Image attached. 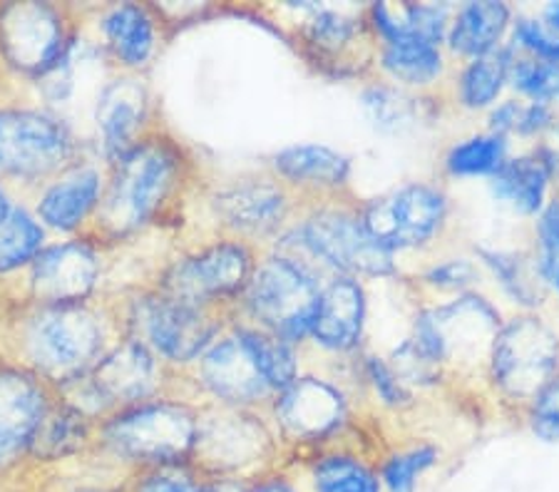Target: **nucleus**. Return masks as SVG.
<instances>
[{"label":"nucleus","mask_w":559,"mask_h":492,"mask_svg":"<svg viewBox=\"0 0 559 492\" xmlns=\"http://www.w3.org/2000/svg\"><path fill=\"white\" fill-rule=\"evenodd\" d=\"M212 209L234 239L249 241L282 235L299 214L301 202L274 175L241 177L212 194Z\"/></svg>","instance_id":"15"},{"label":"nucleus","mask_w":559,"mask_h":492,"mask_svg":"<svg viewBox=\"0 0 559 492\" xmlns=\"http://www.w3.org/2000/svg\"><path fill=\"white\" fill-rule=\"evenodd\" d=\"M555 182L543 155L532 147L518 157H508L498 172L490 177V192L504 207L522 217H539L547 207L549 184Z\"/></svg>","instance_id":"26"},{"label":"nucleus","mask_w":559,"mask_h":492,"mask_svg":"<svg viewBox=\"0 0 559 492\" xmlns=\"http://www.w3.org/2000/svg\"><path fill=\"white\" fill-rule=\"evenodd\" d=\"M350 157L326 145H292L272 157V175L301 204L348 196Z\"/></svg>","instance_id":"21"},{"label":"nucleus","mask_w":559,"mask_h":492,"mask_svg":"<svg viewBox=\"0 0 559 492\" xmlns=\"http://www.w3.org/2000/svg\"><path fill=\"white\" fill-rule=\"evenodd\" d=\"M103 344V324L83 303L43 307L25 331V348L35 369L43 379L66 386L95 369Z\"/></svg>","instance_id":"7"},{"label":"nucleus","mask_w":559,"mask_h":492,"mask_svg":"<svg viewBox=\"0 0 559 492\" xmlns=\"http://www.w3.org/2000/svg\"><path fill=\"white\" fill-rule=\"evenodd\" d=\"M510 58L512 48L504 43L500 50L490 52V56L463 62V68L455 75V103L473 112L492 110L504 85H508Z\"/></svg>","instance_id":"31"},{"label":"nucleus","mask_w":559,"mask_h":492,"mask_svg":"<svg viewBox=\"0 0 559 492\" xmlns=\"http://www.w3.org/2000/svg\"><path fill=\"white\" fill-rule=\"evenodd\" d=\"M87 441V416L72 408L70 403L50 406L48 416L35 433L31 453L40 460H60L78 453Z\"/></svg>","instance_id":"35"},{"label":"nucleus","mask_w":559,"mask_h":492,"mask_svg":"<svg viewBox=\"0 0 559 492\" xmlns=\"http://www.w3.org/2000/svg\"><path fill=\"white\" fill-rule=\"evenodd\" d=\"M45 231L35 217L25 209H13L8 221L0 227V274L15 272L35 262L40 254Z\"/></svg>","instance_id":"39"},{"label":"nucleus","mask_w":559,"mask_h":492,"mask_svg":"<svg viewBox=\"0 0 559 492\" xmlns=\"http://www.w3.org/2000/svg\"><path fill=\"white\" fill-rule=\"evenodd\" d=\"M543 17H545V25H547V28L559 35V3H549V5H545Z\"/></svg>","instance_id":"46"},{"label":"nucleus","mask_w":559,"mask_h":492,"mask_svg":"<svg viewBox=\"0 0 559 492\" xmlns=\"http://www.w3.org/2000/svg\"><path fill=\"white\" fill-rule=\"evenodd\" d=\"M189 159L179 142L147 134L138 147L115 163L97 207V224L112 237H124L157 219L179 194Z\"/></svg>","instance_id":"2"},{"label":"nucleus","mask_w":559,"mask_h":492,"mask_svg":"<svg viewBox=\"0 0 559 492\" xmlns=\"http://www.w3.org/2000/svg\"><path fill=\"white\" fill-rule=\"evenodd\" d=\"M360 221L391 254L418 252L440 239L448 224L450 202L443 187L408 182L358 204Z\"/></svg>","instance_id":"8"},{"label":"nucleus","mask_w":559,"mask_h":492,"mask_svg":"<svg viewBox=\"0 0 559 492\" xmlns=\"http://www.w3.org/2000/svg\"><path fill=\"white\" fill-rule=\"evenodd\" d=\"M510 140L495 132L473 134L448 149L443 167L450 177H492L508 163Z\"/></svg>","instance_id":"36"},{"label":"nucleus","mask_w":559,"mask_h":492,"mask_svg":"<svg viewBox=\"0 0 559 492\" xmlns=\"http://www.w3.org/2000/svg\"><path fill=\"white\" fill-rule=\"evenodd\" d=\"M512 28V8L508 3H463L453 11L445 45L460 60L485 58L500 50Z\"/></svg>","instance_id":"25"},{"label":"nucleus","mask_w":559,"mask_h":492,"mask_svg":"<svg viewBox=\"0 0 559 492\" xmlns=\"http://www.w3.org/2000/svg\"><path fill=\"white\" fill-rule=\"evenodd\" d=\"M197 425L200 413L187 403L144 400L107 420L103 437L117 458L150 470L192 460Z\"/></svg>","instance_id":"6"},{"label":"nucleus","mask_w":559,"mask_h":492,"mask_svg":"<svg viewBox=\"0 0 559 492\" xmlns=\"http://www.w3.org/2000/svg\"><path fill=\"white\" fill-rule=\"evenodd\" d=\"M75 155L68 124L35 110H0V175L38 179L62 172Z\"/></svg>","instance_id":"14"},{"label":"nucleus","mask_w":559,"mask_h":492,"mask_svg":"<svg viewBox=\"0 0 559 492\" xmlns=\"http://www.w3.org/2000/svg\"><path fill=\"white\" fill-rule=\"evenodd\" d=\"M480 256V264L490 268V274L498 279L500 289L518 303L520 309L535 311L545 299V279L535 266V256L527 259L518 252H504V249H475Z\"/></svg>","instance_id":"32"},{"label":"nucleus","mask_w":559,"mask_h":492,"mask_svg":"<svg viewBox=\"0 0 559 492\" xmlns=\"http://www.w3.org/2000/svg\"><path fill=\"white\" fill-rule=\"evenodd\" d=\"M276 435L241 408H224L212 418L200 416L197 443L189 465L210 478H264L266 463L272 460Z\"/></svg>","instance_id":"9"},{"label":"nucleus","mask_w":559,"mask_h":492,"mask_svg":"<svg viewBox=\"0 0 559 492\" xmlns=\"http://www.w3.org/2000/svg\"><path fill=\"white\" fill-rule=\"evenodd\" d=\"M257 262V252L249 241L234 237L212 241L200 252L187 254L169 266L157 291L194 307L219 309L224 301L245 293Z\"/></svg>","instance_id":"10"},{"label":"nucleus","mask_w":559,"mask_h":492,"mask_svg":"<svg viewBox=\"0 0 559 492\" xmlns=\"http://www.w3.org/2000/svg\"><path fill=\"white\" fill-rule=\"evenodd\" d=\"M311 492H383V485L378 465L329 445L311 460Z\"/></svg>","instance_id":"30"},{"label":"nucleus","mask_w":559,"mask_h":492,"mask_svg":"<svg viewBox=\"0 0 559 492\" xmlns=\"http://www.w3.org/2000/svg\"><path fill=\"white\" fill-rule=\"evenodd\" d=\"M368 316L366 286L354 276H331L321 286L309 341L331 356H350L364 341Z\"/></svg>","instance_id":"20"},{"label":"nucleus","mask_w":559,"mask_h":492,"mask_svg":"<svg viewBox=\"0 0 559 492\" xmlns=\"http://www.w3.org/2000/svg\"><path fill=\"white\" fill-rule=\"evenodd\" d=\"M222 331L219 309L194 307L155 291L132 309V338L167 363H194Z\"/></svg>","instance_id":"11"},{"label":"nucleus","mask_w":559,"mask_h":492,"mask_svg":"<svg viewBox=\"0 0 559 492\" xmlns=\"http://www.w3.org/2000/svg\"><path fill=\"white\" fill-rule=\"evenodd\" d=\"M508 45L515 52H520V56L557 62L559 65V35L549 31L543 21H537V17H512Z\"/></svg>","instance_id":"41"},{"label":"nucleus","mask_w":559,"mask_h":492,"mask_svg":"<svg viewBox=\"0 0 559 492\" xmlns=\"http://www.w3.org/2000/svg\"><path fill=\"white\" fill-rule=\"evenodd\" d=\"M100 264L93 247L83 241H66L45 249L33 262L31 289L43 307H68L83 303L95 289Z\"/></svg>","instance_id":"22"},{"label":"nucleus","mask_w":559,"mask_h":492,"mask_svg":"<svg viewBox=\"0 0 559 492\" xmlns=\"http://www.w3.org/2000/svg\"><path fill=\"white\" fill-rule=\"evenodd\" d=\"M455 8L445 3H371L366 21L378 45L423 43L440 48L448 38L450 17Z\"/></svg>","instance_id":"24"},{"label":"nucleus","mask_w":559,"mask_h":492,"mask_svg":"<svg viewBox=\"0 0 559 492\" xmlns=\"http://www.w3.org/2000/svg\"><path fill=\"white\" fill-rule=\"evenodd\" d=\"M440 460L436 443H413L388 453L378 463V478L385 492H416L418 480L432 470Z\"/></svg>","instance_id":"37"},{"label":"nucleus","mask_w":559,"mask_h":492,"mask_svg":"<svg viewBox=\"0 0 559 492\" xmlns=\"http://www.w3.org/2000/svg\"><path fill=\"white\" fill-rule=\"evenodd\" d=\"M480 281V272L471 259H445L428 266L420 274V284L436 293H465L473 291V286Z\"/></svg>","instance_id":"42"},{"label":"nucleus","mask_w":559,"mask_h":492,"mask_svg":"<svg viewBox=\"0 0 559 492\" xmlns=\"http://www.w3.org/2000/svg\"><path fill=\"white\" fill-rule=\"evenodd\" d=\"M490 388L498 400L512 408H525L559 379V336L543 316L522 311L495 336L488 365Z\"/></svg>","instance_id":"4"},{"label":"nucleus","mask_w":559,"mask_h":492,"mask_svg":"<svg viewBox=\"0 0 559 492\" xmlns=\"http://www.w3.org/2000/svg\"><path fill=\"white\" fill-rule=\"evenodd\" d=\"M525 418L530 431L539 441L557 443L559 441V379H555L539 396L525 408Z\"/></svg>","instance_id":"44"},{"label":"nucleus","mask_w":559,"mask_h":492,"mask_svg":"<svg viewBox=\"0 0 559 492\" xmlns=\"http://www.w3.org/2000/svg\"><path fill=\"white\" fill-rule=\"evenodd\" d=\"M249 492H301L299 485L284 478H259Z\"/></svg>","instance_id":"45"},{"label":"nucleus","mask_w":559,"mask_h":492,"mask_svg":"<svg viewBox=\"0 0 559 492\" xmlns=\"http://www.w3.org/2000/svg\"><path fill=\"white\" fill-rule=\"evenodd\" d=\"M376 65L388 83L411 89V93H428L448 77L443 50L423 43L378 45Z\"/></svg>","instance_id":"28"},{"label":"nucleus","mask_w":559,"mask_h":492,"mask_svg":"<svg viewBox=\"0 0 559 492\" xmlns=\"http://www.w3.org/2000/svg\"><path fill=\"white\" fill-rule=\"evenodd\" d=\"M269 406L276 433L292 445L323 451L350 423L346 391L321 375H299L292 386L276 393Z\"/></svg>","instance_id":"13"},{"label":"nucleus","mask_w":559,"mask_h":492,"mask_svg":"<svg viewBox=\"0 0 559 492\" xmlns=\"http://www.w3.org/2000/svg\"><path fill=\"white\" fill-rule=\"evenodd\" d=\"M103 177L93 167H78L62 175L40 196L38 214L48 227L75 231L90 214L100 207Z\"/></svg>","instance_id":"27"},{"label":"nucleus","mask_w":559,"mask_h":492,"mask_svg":"<svg viewBox=\"0 0 559 492\" xmlns=\"http://www.w3.org/2000/svg\"><path fill=\"white\" fill-rule=\"evenodd\" d=\"M500 326L498 307L477 291H465L418 309L408 338L445 373L471 371L488 365Z\"/></svg>","instance_id":"3"},{"label":"nucleus","mask_w":559,"mask_h":492,"mask_svg":"<svg viewBox=\"0 0 559 492\" xmlns=\"http://www.w3.org/2000/svg\"><path fill=\"white\" fill-rule=\"evenodd\" d=\"M360 107L378 132L401 134L416 128L423 115L420 95L388 80H376L360 89Z\"/></svg>","instance_id":"33"},{"label":"nucleus","mask_w":559,"mask_h":492,"mask_svg":"<svg viewBox=\"0 0 559 492\" xmlns=\"http://www.w3.org/2000/svg\"><path fill=\"white\" fill-rule=\"evenodd\" d=\"M50 396L40 375L0 369V470L31 453L40 423L50 410Z\"/></svg>","instance_id":"19"},{"label":"nucleus","mask_w":559,"mask_h":492,"mask_svg":"<svg viewBox=\"0 0 559 492\" xmlns=\"http://www.w3.org/2000/svg\"><path fill=\"white\" fill-rule=\"evenodd\" d=\"M299 43L309 62L333 77L366 75L378 56V43L366 11L331 5H299Z\"/></svg>","instance_id":"12"},{"label":"nucleus","mask_w":559,"mask_h":492,"mask_svg":"<svg viewBox=\"0 0 559 492\" xmlns=\"http://www.w3.org/2000/svg\"><path fill=\"white\" fill-rule=\"evenodd\" d=\"M202 472L189 463L142 470L130 492H200Z\"/></svg>","instance_id":"43"},{"label":"nucleus","mask_w":559,"mask_h":492,"mask_svg":"<svg viewBox=\"0 0 559 492\" xmlns=\"http://www.w3.org/2000/svg\"><path fill=\"white\" fill-rule=\"evenodd\" d=\"M0 50L25 73L45 75L68 52L66 23L48 3H13L0 11Z\"/></svg>","instance_id":"17"},{"label":"nucleus","mask_w":559,"mask_h":492,"mask_svg":"<svg viewBox=\"0 0 559 492\" xmlns=\"http://www.w3.org/2000/svg\"><path fill=\"white\" fill-rule=\"evenodd\" d=\"M272 252L292 256L323 279H388L395 274V254L368 235L358 202L348 196L301 204L294 221L274 239Z\"/></svg>","instance_id":"1"},{"label":"nucleus","mask_w":559,"mask_h":492,"mask_svg":"<svg viewBox=\"0 0 559 492\" xmlns=\"http://www.w3.org/2000/svg\"><path fill=\"white\" fill-rule=\"evenodd\" d=\"M552 286H555L557 293H559V268H557V274H555V279H552Z\"/></svg>","instance_id":"48"},{"label":"nucleus","mask_w":559,"mask_h":492,"mask_svg":"<svg viewBox=\"0 0 559 492\" xmlns=\"http://www.w3.org/2000/svg\"><path fill=\"white\" fill-rule=\"evenodd\" d=\"M360 375H364L366 386L371 388L373 398L381 403L385 410L403 413V410L416 406V393H413L399 379V375H395V371L388 365L385 358L376 353L360 356Z\"/></svg>","instance_id":"40"},{"label":"nucleus","mask_w":559,"mask_h":492,"mask_svg":"<svg viewBox=\"0 0 559 492\" xmlns=\"http://www.w3.org/2000/svg\"><path fill=\"white\" fill-rule=\"evenodd\" d=\"M100 28L117 60L124 62L128 68L147 65L157 45L155 17L147 8L134 3L115 5L103 17Z\"/></svg>","instance_id":"29"},{"label":"nucleus","mask_w":559,"mask_h":492,"mask_svg":"<svg viewBox=\"0 0 559 492\" xmlns=\"http://www.w3.org/2000/svg\"><path fill=\"white\" fill-rule=\"evenodd\" d=\"M11 212H13L11 200H8V194L0 190V227H3V224L8 221V217H11Z\"/></svg>","instance_id":"47"},{"label":"nucleus","mask_w":559,"mask_h":492,"mask_svg":"<svg viewBox=\"0 0 559 492\" xmlns=\"http://www.w3.org/2000/svg\"><path fill=\"white\" fill-rule=\"evenodd\" d=\"M508 85L527 103L547 105L557 112L559 107V65L535 60L512 50L508 68Z\"/></svg>","instance_id":"38"},{"label":"nucleus","mask_w":559,"mask_h":492,"mask_svg":"<svg viewBox=\"0 0 559 492\" xmlns=\"http://www.w3.org/2000/svg\"><path fill=\"white\" fill-rule=\"evenodd\" d=\"M68 386L80 388L85 398L93 400L95 413L107 408L124 410L155 396L159 386V358L138 338H128L112 353L103 356L93 371Z\"/></svg>","instance_id":"16"},{"label":"nucleus","mask_w":559,"mask_h":492,"mask_svg":"<svg viewBox=\"0 0 559 492\" xmlns=\"http://www.w3.org/2000/svg\"><path fill=\"white\" fill-rule=\"evenodd\" d=\"M326 281L296 259L269 252L257 262L239 297L241 309L251 319V326L264 328L292 346H301L309 341L316 303Z\"/></svg>","instance_id":"5"},{"label":"nucleus","mask_w":559,"mask_h":492,"mask_svg":"<svg viewBox=\"0 0 559 492\" xmlns=\"http://www.w3.org/2000/svg\"><path fill=\"white\" fill-rule=\"evenodd\" d=\"M197 375L204 391H210L224 408L249 410L274 400V391L266 386L264 375L259 373L254 358L237 331L216 338L206 348L197 363Z\"/></svg>","instance_id":"18"},{"label":"nucleus","mask_w":559,"mask_h":492,"mask_svg":"<svg viewBox=\"0 0 559 492\" xmlns=\"http://www.w3.org/2000/svg\"><path fill=\"white\" fill-rule=\"evenodd\" d=\"M241 341L254 358L259 373L264 375L266 386L276 393L292 386L299 379V346L286 344L269 331L259 326H234Z\"/></svg>","instance_id":"34"},{"label":"nucleus","mask_w":559,"mask_h":492,"mask_svg":"<svg viewBox=\"0 0 559 492\" xmlns=\"http://www.w3.org/2000/svg\"><path fill=\"white\" fill-rule=\"evenodd\" d=\"M147 112L150 97L140 80L117 77L100 89L95 120L97 130H100L105 155L110 157L112 165L120 163L130 149L147 137L142 132L144 122H147Z\"/></svg>","instance_id":"23"}]
</instances>
